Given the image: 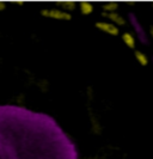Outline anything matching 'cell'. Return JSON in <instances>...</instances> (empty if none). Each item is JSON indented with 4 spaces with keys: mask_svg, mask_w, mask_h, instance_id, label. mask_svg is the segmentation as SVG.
Wrapping results in <instances>:
<instances>
[{
    "mask_svg": "<svg viewBox=\"0 0 153 159\" xmlns=\"http://www.w3.org/2000/svg\"><path fill=\"white\" fill-rule=\"evenodd\" d=\"M121 37H122L123 43H124L129 49H134V48H135V46H137V40H135V36H134L133 32H129V31L123 32Z\"/></svg>",
    "mask_w": 153,
    "mask_h": 159,
    "instance_id": "cell-6",
    "label": "cell"
},
{
    "mask_svg": "<svg viewBox=\"0 0 153 159\" xmlns=\"http://www.w3.org/2000/svg\"><path fill=\"white\" fill-rule=\"evenodd\" d=\"M79 10H80V13L84 16H89L93 12V5L90 2V1H81L79 4Z\"/></svg>",
    "mask_w": 153,
    "mask_h": 159,
    "instance_id": "cell-8",
    "label": "cell"
},
{
    "mask_svg": "<svg viewBox=\"0 0 153 159\" xmlns=\"http://www.w3.org/2000/svg\"><path fill=\"white\" fill-rule=\"evenodd\" d=\"M57 5L62 6L64 11H66V12L73 11V10H75V7H77V2L73 1V0H68V1H59Z\"/></svg>",
    "mask_w": 153,
    "mask_h": 159,
    "instance_id": "cell-10",
    "label": "cell"
},
{
    "mask_svg": "<svg viewBox=\"0 0 153 159\" xmlns=\"http://www.w3.org/2000/svg\"><path fill=\"white\" fill-rule=\"evenodd\" d=\"M102 16L105 17V18H108L109 20H110V23L115 24L117 28L119 26H123V25H126V19H124V17L121 16L120 13H117V12H111V13H102Z\"/></svg>",
    "mask_w": 153,
    "mask_h": 159,
    "instance_id": "cell-5",
    "label": "cell"
},
{
    "mask_svg": "<svg viewBox=\"0 0 153 159\" xmlns=\"http://www.w3.org/2000/svg\"><path fill=\"white\" fill-rule=\"evenodd\" d=\"M41 16L44 18H50V19H57V20H71L72 16L70 12H66L64 10L59 8H43L41 10Z\"/></svg>",
    "mask_w": 153,
    "mask_h": 159,
    "instance_id": "cell-2",
    "label": "cell"
},
{
    "mask_svg": "<svg viewBox=\"0 0 153 159\" xmlns=\"http://www.w3.org/2000/svg\"><path fill=\"white\" fill-rule=\"evenodd\" d=\"M0 159H79L56 120L18 105H0Z\"/></svg>",
    "mask_w": 153,
    "mask_h": 159,
    "instance_id": "cell-1",
    "label": "cell"
},
{
    "mask_svg": "<svg viewBox=\"0 0 153 159\" xmlns=\"http://www.w3.org/2000/svg\"><path fill=\"white\" fill-rule=\"evenodd\" d=\"M17 4H19V5H23L24 4V1H16Z\"/></svg>",
    "mask_w": 153,
    "mask_h": 159,
    "instance_id": "cell-13",
    "label": "cell"
},
{
    "mask_svg": "<svg viewBox=\"0 0 153 159\" xmlns=\"http://www.w3.org/2000/svg\"><path fill=\"white\" fill-rule=\"evenodd\" d=\"M128 17H129V22H130V24L133 25V28H134V30H135V34L139 36V40L141 41L142 43H147L146 32H145V30L142 29V26H141L140 22L137 20V18L135 17V15H134V13H129Z\"/></svg>",
    "mask_w": 153,
    "mask_h": 159,
    "instance_id": "cell-4",
    "label": "cell"
},
{
    "mask_svg": "<svg viewBox=\"0 0 153 159\" xmlns=\"http://www.w3.org/2000/svg\"><path fill=\"white\" fill-rule=\"evenodd\" d=\"M117 8H119V2H116V1L105 2L103 5V12L104 13H111V12H116Z\"/></svg>",
    "mask_w": 153,
    "mask_h": 159,
    "instance_id": "cell-9",
    "label": "cell"
},
{
    "mask_svg": "<svg viewBox=\"0 0 153 159\" xmlns=\"http://www.w3.org/2000/svg\"><path fill=\"white\" fill-rule=\"evenodd\" d=\"M95 26L98 30L105 32L110 36H119L120 35V28H117L115 24L110 23V22H103V20L102 22H96Z\"/></svg>",
    "mask_w": 153,
    "mask_h": 159,
    "instance_id": "cell-3",
    "label": "cell"
},
{
    "mask_svg": "<svg viewBox=\"0 0 153 159\" xmlns=\"http://www.w3.org/2000/svg\"><path fill=\"white\" fill-rule=\"evenodd\" d=\"M148 34H150V36L152 37V40H153V25H151V26L148 28Z\"/></svg>",
    "mask_w": 153,
    "mask_h": 159,
    "instance_id": "cell-12",
    "label": "cell"
},
{
    "mask_svg": "<svg viewBox=\"0 0 153 159\" xmlns=\"http://www.w3.org/2000/svg\"><path fill=\"white\" fill-rule=\"evenodd\" d=\"M152 7H153V4H152Z\"/></svg>",
    "mask_w": 153,
    "mask_h": 159,
    "instance_id": "cell-14",
    "label": "cell"
},
{
    "mask_svg": "<svg viewBox=\"0 0 153 159\" xmlns=\"http://www.w3.org/2000/svg\"><path fill=\"white\" fill-rule=\"evenodd\" d=\"M134 56H135V60H137L139 64L141 65V66H147V65L150 64V57L148 55L144 53V52H141V50H135L134 52Z\"/></svg>",
    "mask_w": 153,
    "mask_h": 159,
    "instance_id": "cell-7",
    "label": "cell"
},
{
    "mask_svg": "<svg viewBox=\"0 0 153 159\" xmlns=\"http://www.w3.org/2000/svg\"><path fill=\"white\" fill-rule=\"evenodd\" d=\"M6 8V4L4 1H0V11H4Z\"/></svg>",
    "mask_w": 153,
    "mask_h": 159,
    "instance_id": "cell-11",
    "label": "cell"
}]
</instances>
